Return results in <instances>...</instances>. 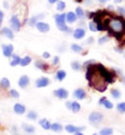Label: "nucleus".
<instances>
[{
	"label": "nucleus",
	"mask_w": 125,
	"mask_h": 135,
	"mask_svg": "<svg viewBox=\"0 0 125 135\" xmlns=\"http://www.w3.org/2000/svg\"><path fill=\"white\" fill-rule=\"evenodd\" d=\"M87 71H86V79L89 81V86L95 88L96 90L100 92L106 91L108 87V81L106 80L105 78L102 75V74L99 71L97 64L95 65L90 64L87 66Z\"/></svg>",
	"instance_id": "1"
},
{
	"label": "nucleus",
	"mask_w": 125,
	"mask_h": 135,
	"mask_svg": "<svg viewBox=\"0 0 125 135\" xmlns=\"http://www.w3.org/2000/svg\"><path fill=\"white\" fill-rule=\"evenodd\" d=\"M97 68H98L99 71L102 74V75L105 78L106 80L108 81V83H112V82H114L115 78H116V74H115L114 71H108V70L101 64H97Z\"/></svg>",
	"instance_id": "2"
},
{
	"label": "nucleus",
	"mask_w": 125,
	"mask_h": 135,
	"mask_svg": "<svg viewBox=\"0 0 125 135\" xmlns=\"http://www.w3.org/2000/svg\"><path fill=\"white\" fill-rule=\"evenodd\" d=\"M103 118H104V115H102L101 113L94 112V113H91L89 115V122H91L92 124L97 125L103 122Z\"/></svg>",
	"instance_id": "3"
},
{
	"label": "nucleus",
	"mask_w": 125,
	"mask_h": 135,
	"mask_svg": "<svg viewBox=\"0 0 125 135\" xmlns=\"http://www.w3.org/2000/svg\"><path fill=\"white\" fill-rule=\"evenodd\" d=\"M10 24H11V27H12V30H13V31H20L21 27H22V24H21L19 18H18L16 15H14V16H12V17H11Z\"/></svg>",
	"instance_id": "4"
},
{
	"label": "nucleus",
	"mask_w": 125,
	"mask_h": 135,
	"mask_svg": "<svg viewBox=\"0 0 125 135\" xmlns=\"http://www.w3.org/2000/svg\"><path fill=\"white\" fill-rule=\"evenodd\" d=\"M13 50H14V46L12 44H3L2 45L3 55L6 58H10L13 56Z\"/></svg>",
	"instance_id": "5"
},
{
	"label": "nucleus",
	"mask_w": 125,
	"mask_h": 135,
	"mask_svg": "<svg viewBox=\"0 0 125 135\" xmlns=\"http://www.w3.org/2000/svg\"><path fill=\"white\" fill-rule=\"evenodd\" d=\"M54 94L59 99H67L68 97V91L64 88H59L54 91Z\"/></svg>",
	"instance_id": "6"
},
{
	"label": "nucleus",
	"mask_w": 125,
	"mask_h": 135,
	"mask_svg": "<svg viewBox=\"0 0 125 135\" xmlns=\"http://www.w3.org/2000/svg\"><path fill=\"white\" fill-rule=\"evenodd\" d=\"M36 28L38 30L39 32H42V33H46L50 31V26L49 24H46V23H43V22H38L36 24Z\"/></svg>",
	"instance_id": "7"
},
{
	"label": "nucleus",
	"mask_w": 125,
	"mask_h": 135,
	"mask_svg": "<svg viewBox=\"0 0 125 135\" xmlns=\"http://www.w3.org/2000/svg\"><path fill=\"white\" fill-rule=\"evenodd\" d=\"M49 84H50V79L48 78H40L36 79V81H35V85L38 88L46 87Z\"/></svg>",
	"instance_id": "8"
},
{
	"label": "nucleus",
	"mask_w": 125,
	"mask_h": 135,
	"mask_svg": "<svg viewBox=\"0 0 125 135\" xmlns=\"http://www.w3.org/2000/svg\"><path fill=\"white\" fill-rule=\"evenodd\" d=\"M54 19L57 26L58 25L66 24V22H67V14H56L54 16Z\"/></svg>",
	"instance_id": "9"
},
{
	"label": "nucleus",
	"mask_w": 125,
	"mask_h": 135,
	"mask_svg": "<svg viewBox=\"0 0 125 135\" xmlns=\"http://www.w3.org/2000/svg\"><path fill=\"white\" fill-rule=\"evenodd\" d=\"M18 84L21 88H27L29 84V78L27 75H22L19 79Z\"/></svg>",
	"instance_id": "10"
},
{
	"label": "nucleus",
	"mask_w": 125,
	"mask_h": 135,
	"mask_svg": "<svg viewBox=\"0 0 125 135\" xmlns=\"http://www.w3.org/2000/svg\"><path fill=\"white\" fill-rule=\"evenodd\" d=\"M64 129H66L67 132H68V133H76V132H79L80 130L85 129V127L84 126L78 127V126H74V125H72V124H68V125H66Z\"/></svg>",
	"instance_id": "11"
},
{
	"label": "nucleus",
	"mask_w": 125,
	"mask_h": 135,
	"mask_svg": "<svg viewBox=\"0 0 125 135\" xmlns=\"http://www.w3.org/2000/svg\"><path fill=\"white\" fill-rule=\"evenodd\" d=\"M85 34H86V31L82 27H78L73 31V37L75 39H82L85 36Z\"/></svg>",
	"instance_id": "12"
},
{
	"label": "nucleus",
	"mask_w": 125,
	"mask_h": 135,
	"mask_svg": "<svg viewBox=\"0 0 125 135\" xmlns=\"http://www.w3.org/2000/svg\"><path fill=\"white\" fill-rule=\"evenodd\" d=\"M1 34L4 35L5 37H7V38H9V39H14V32L11 28H9V27H3V28L1 30Z\"/></svg>",
	"instance_id": "13"
},
{
	"label": "nucleus",
	"mask_w": 125,
	"mask_h": 135,
	"mask_svg": "<svg viewBox=\"0 0 125 135\" xmlns=\"http://www.w3.org/2000/svg\"><path fill=\"white\" fill-rule=\"evenodd\" d=\"M73 96H74L76 99H78V100H83V99L86 97V92H85L82 88H78V89H76V90L73 92Z\"/></svg>",
	"instance_id": "14"
},
{
	"label": "nucleus",
	"mask_w": 125,
	"mask_h": 135,
	"mask_svg": "<svg viewBox=\"0 0 125 135\" xmlns=\"http://www.w3.org/2000/svg\"><path fill=\"white\" fill-rule=\"evenodd\" d=\"M14 112L18 115H23L26 113V107L20 103H17V104L14 105Z\"/></svg>",
	"instance_id": "15"
},
{
	"label": "nucleus",
	"mask_w": 125,
	"mask_h": 135,
	"mask_svg": "<svg viewBox=\"0 0 125 135\" xmlns=\"http://www.w3.org/2000/svg\"><path fill=\"white\" fill-rule=\"evenodd\" d=\"M44 18V15L43 14H40V15H37V16H33V17L31 18V20H29V26L31 27H33V26H36L38 22H40L41 19H43Z\"/></svg>",
	"instance_id": "16"
},
{
	"label": "nucleus",
	"mask_w": 125,
	"mask_h": 135,
	"mask_svg": "<svg viewBox=\"0 0 125 135\" xmlns=\"http://www.w3.org/2000/svg\"><path fill=\"white\" fill-rule=\"evenodd\" d=\"M34 65H35V67L37 68V69L41 70L42 71H47L48 69H49V66H48L46 63H44V62H42V61H36Z\"/></svg>",
	"instance_id": "17"
},
{
	"label": "nucleus",
	"mask_w": 125,
	"mask_h": 135,
	"mask_svg": "<svg viewBox=\"0 0 125 135\" xmlns=\"http://www.w3.org/2000/svg\"><path fill=\"white\" fill-rule=\"evenodd\" d=\"M39 124H40L41 127L43 129H45V130L51 129V125H52L47 118H42V119H40V120H39Z\"/></svg>",
	"instance_id": "18"
},
{
	"label": "nucleus",
	"mask_w": 125,
	"mask_h": 135,
	"mask_svg": "<svg viewBox=\"0 0 125 135\" xmlns=\"http://www.w3.org/2000/svg\"><path fill=\"white\" fill-rule=\"evenodd\" d=\"M76 20H77V16H76L75 13H73V12H68V13H67V22H68V24H72Z\"/></svg>",
	"instance_id": "19"
},
{
	"label": "nucleus",
	"mask_w": 125,
	"mask_h": 135,
	"mask_svg": "<svg viewBox=\"0 0 125 135\" xmlns=\"http://www.w3.org/2000/svg\"><path fill=\"white\" fill-rule=\"evenodd\" d=\"M23 128L26 132L27 133H33L35 131V127H34L33 125H31V124H27V123H23Z\"/></svg>",
	"instance_id": "20"
},
{
	"label": "nucleus",
	"mask_w": 125,
	"mask_h": 135,
	"mask_svg": "<svg viewBox=\"0 0 125 135\" xmlns=\"http://www.w3.org/2000/svg\"><path fill=\"white\" fill-rule=\"evenodd\" d=\"M66 76H67V73H66V71H64V70H61V71H57V74H56V78H57L59 81H63L66 78Z\"/></svg>",
	"instance_id": "21"
},
{
	"label": "nucleus",
	"mask_w": 125,
	"mask_h": 135,
	"mask_svg": "<svg viewBox=\"0 0 125 135\" xmlns=\"http://www.w3.org/2000/svg\"><path fill=\"white\" fill-rule=\"evenodd\" d=\"M12 57H13V60H12V62L10 63L11 67H16V66L21 64L22 59L20 58V56H18V55H13Z\"/></svg>",
	"instance_id": "22"
},
{
	"label": "nucleus",
	"mask_w": 125,
	"mask_h": 135,
	"mask_svg": "<svg viewBox=\"0 0 125 135\" xmlns=\"http://www.w3.org/2000/svg\"><path fill=\"white\" fill-rule=\"evenodd\" d=\"M31 63V58L29 57V56H26L24 58L22 59L20 65L22 66V67H27V66H28Z\"/></svg>",
	"instance_id": "23"
},
{
	"label": "nucleus",
	"mask_w": 125,
	"mask_h": 135,
	"mask_svg": "<svg viewBox=\"0 0 125 135\" xmlns=\"http://www.w3.org/2000/svg\"><path fill=\"white\" fill-rule=\"evenodd\" d=\"M10 80L8 79V78H3L2 79H1V81H0V86L2 88H9L10 87Z\"/></svg>",
	"instance_id": "24"
},
{
	"label": "nucleus",
	"mask_w": 125,
	"mask_h": 135,
	"mask_svg": "<svg viewBox=\"0 0 125 135\" xmlns=\"http://www.w3.org/2000/svg\"><path fill=\"white\" fill-rule=\"evenodd\" d=\"M80 104L78 103V102H71V110L73 113H78V112L80 111Z\"/></svg>",
	"instance_id": "25"
},
{
	"label": "nucleus",
	"mask_w": 125,
	"mask_h": 135,
	"mask_svg": "<svg viewBox=\"0 0 125 135\" xmlns=\"http://www.w3.org/2000/svg\"><path fill=\"white\" fill-rule=\"evenodd\" d=\"M51 129L54 132H61L63 130V125L56 122V123H53L51 125Z\"/></svg>",
	"instance_id": "26"
},
{
	"label": "nucleus",
	"mask_w": 125,
	"mask_h": 135,
	"mask_svg": "<svg viewBox=\"0 0 125 135\" xmlns=\"http://www.w3.org/2000/svg\"><path fill=\"white\" fill-rule=\"evenodd\" d=\"M57 27L59 28V31H63V32H69V31H71V27H68L66 24L58 25Z\"/></svg>",
	"instance_id": "27"
},
{
	"label": "nucleus",
	"mask_w": 125,
	"mask_h": 135,
	"mask_svg": "<svg viewBox=\"0 0 125 135\" xmlns=\"http://www.w3.org/2000/svg\"><path fill=\"white\" fill-rule=\"evenodd\" d=\"M75 14H76V16H77L78 19H83L84 18V11L82 9L81 7H77L76 9H75Z\"/></svg>",
	"instance_id": "28"
},
{
	"label": "nucleus",
	"mask_w": 125,
	"mask_h": 135,
	"mask_svg": "<svg viewBox=\"0 0 125 135\" xmlns=\"http://www.w3.org/2000/svg\"><path fill=\"white\" fill-rule=\"evenodd\" d=\"M71 50L73 51V52H75V53H80V52H82V51H83V48H82L80 45L75 44V43L71 44Z\"/></svg>",
	"instance_id": "29"
},
{
	"label": "nucleus",
	"mask_w": 125,
	"mask_h": 135,
	"mask_svg": "<svg viewBox=\"0 0 125 135\" xmlns=\"http://www.w3.org/2000/svg\"><path fill=\"white\" fill-rule=\"evenodd\" d=\"M112 133H113V130L112 128H109V127L103 128L100 131V135H112Z\"/></svg>",
	"instance_id": "30"
},
{
	"label": "nucleus",
	"mask_w": 125,
	"mask_h": 135,
	"mask_svg": "<svg viewBox=\"0 0 125 135\" xmlns=\"http://www.w3.org/2000/svg\"><path fill=\"white\" fill-rule=\"evenodd\" d=\"M81 64L77 61H74L71 63V69L73 70V71H79V70H81Z\"/></svg>",
	"instance_id": "31"
},
{
	"label": "nucleus",
	"mask_w": 125,
	"mask_h": 135,
	"mask_svg": "<svg viewBox=\"0 0 125 135\" xmlns=\"http://www.w3.org/2000/svg\"><path fill=\"white\" fill-rule=\"evenodd\" d=\"M111 94H112V96L114 99H119V98H120V96H121V93H120V91H119V90H117V89H112Z\"/></svg>",
	"instance_id": "32"
},
{
	"label": "nucleus",
	"mask_w": 125,
	"mask_h": 135,
	"mask_svg": "<svg viewBox=\"0 0 125 135\" xmlns=\"http://www.w3.org/2000/svg\"><path fill=\"white\" fill-rule=\"evenodd\" d=\"M64 9H66V2L64 1H59L57 3V10L60 11V12H63Z\"/></svg>",
	"instance_id": "33"
},
{
	"label": "nucleus",
	"mask_w": 125,
	"mask_h": 135,
	"mask_svg": "<svg viewBox=\"0 0 125 135\" xmlns=\"http://www.w3.org/2000/svg\"><path fill=\"white\" fill-rule=\"evenodd\" d=\"M116 109H117V111H118L119 113L124 114V113H125V102H122V103H119V104H117V106H116Z\"/></svg>",
	"instance_id": "34"
},
{
	"label": "nucleus",
	"mask_w": 125,
	"mask_h": 135,
	"mask_svg": "<svg viewBox=\"0 0 125 135\" xmlns=\"http://www.w3.org/2000/svg\"><path fill=\"white\" fill-rule=\"evenodd\" d=\"M27 118L32 119V120H35V119L37 118V114H36L34 111H31L28 114H27Z\"/></svg>",
	"instance_id": "35"
},
{
	"label": "nucleus",
	"mask_w": 125,
	"mask_h": 135,
	"mask_svg": "<svg viewBox=\"0 0 125 135\" xmlns=\"http://www.w3.org/2000/svg\"><path fill=\"white\" fill-rule=\"evenodd\" d=\"M89 28H90V31H98L97 24H96L95 22H91V23L89 24Z\"/></svg>",
	"instance_id": "36"
},
{
	"label": "nucleus",
	"mask_w": 125,
	"mask_h": 135,
	"mask_svg": "<svg viewBox=\"0 0 125 135\" xmlns=\"http://www.w3.org/2000/svg\"><path fill=\"white\" fill-rule=\"evenodd\" d=\"M103 105H104V106H105L107 109H112V108H113V105H112V102L108 101V99H106L105 101H104Z\"/></svg>",
	"instance_id": "37"
},
{
	"label": "nucleus",
	"mask_w": 125,
	"mask_h": 135,
	"mask_svg": "<svg viewBox=\"0 0 125 135\" xmlns=\"http://www.w3.org/2000/svg\"><path fill=\"white\" fill-rule=\"evenodd\" d=\"M108 35H105V36L101 37V38L99 39L98 43L100 44V45H102V44L106 43V42H108Z\"/></svg>",
	"instance_id": "38"
},
{
	"label": "nucleus",
	"mask_w": 125,
	"mask_h": 135,
	"mask_svg": "<svg viewBox=\"0 0 125 135\" xmlns=\"http://www.w3.org/2000/svg\"><path fill=\"white\" fill-rule=\"evenodd\" d=\"M10 94L12 97H14V98H20V94H19V92L17 91V90H15V89H12L10 91Z\"/></svg>",
	"instance_id": "39"
},
{
	"label": "nucleus",
	"mask_w": 125,
	"mask_h": 135,
	"mask_svg": "<svg viewBox=\"0 0 125 135\" xmlns=\"http://www.w3.org/2000/svg\"><path fill=\"white\" fill-rule=\"evenodd\" d=\"M117 12H118L121 16H125V8L124 7H118V8H117Z\"/></svg>",
	"instance_id": "40"
},
{
	"label": "nucleus",
	"mask_w": 125,
	"mask_h": 135,
	"mask_svg": "<svg viewBox=\"0 0 125 135\" xmlns=\"http://www.w3.org/2000/svg\"><path fill=\"white\" fill-rule=\"evenodd\" d=\"M59 62H60V59H59V57H58V56H56V57L54 58V60H53V64L58 65V64H59Z\"/></svg>",
	"instance_id": "41"
},
{
	"label": "nucleus",
	"mask_w": 125,
	"mask_h": 135,
	"mask_svg": "<svg viewBox=\"0 0 125 135\" xmlns=\"http://www.w3.org/2000/svg\"><path fill=\"white\" fill-rule=\"evenodd\" d=\"M42 57L44 59H48V58H50V53H48V52H44L43 54H42Z\"/></svg>",
	"instance_id": "42"
},
{
	"label": "nucleus",
	"mask_w": 125,
	"mask_h": 135,
	"mask_svg": "<svg viewBox=\"0 0 125 135\" xmlns=\"http://www.w3.org/2000/svg\"><path fill=\"white\" fill-rule=\"evenodd\" d=\"M4 19V13L2 12V11L0 10V24L2 23V21H3Z\"/></svg>",
	"instance_id": "43"
},
{
	"label": "nucleus",
	"mask_w": 125,
	"mask_h": 135,
	"mask_svg": "<svg viewBox=\"0 0 125 135\" xmlns=\"http://www.w3.org/2000/svg\"><path fill=\"white\" fill-rule=\"evenodd\" d=\"M60 0H48V2L50 4H55V3H58Z\"/></svg>",
	"instance_id": "44"
},
{
	"label": "nucleus",
	"mask_w": 125,
	"mask_h": 135,
	"mask_svg": "<svg viewBox=\"0 0 125 135\" xmlns=\"http://www.w3.org/2000/svg\"><path fill=\"white\" fill-rule=\"evenodd\" d=\"M92 42H93V37H89L87 39V41H86L87 44H90V43H92Z\"/></svg>",
	"instance_id": "45"
},
{
	"label": "nucleus",
	"mask_w": 125,
	"mask_h": 135,
	"mask_svg": "<svg viewBox=\"0 0 125 135\" xmlns=\"http://www.w3.org/2000/svg\"><path fill=\"white\" fill-rule=\"evenodd\" d=\"M66 106H67V108L71 110V102H67V103H66Z\"/></svg>",
	"instance_id": "46"
},
{
	"label": "nucleus",
	"mask_w": 125,
	"mask_h": 135,
	"mask_svg": "<svg viewBox=\"0 0 125 135\" xmlns=\"http://www.w3.org/2000/svg\"><path fill=\"white\" fill-rule=\"evenodd\" d=\"M106 99H107L106 97H103V98H101V99H100V101H99V104L103 105V103H104V101H105Z\"/></svg>",
	"instance_id": "47"
},
{
	"label": "nucleus",
	"mask_w": 125,
	"mask_h": 135,
	"mask_svg": "<svg viewBox=\"0 0 125 135\" xmlns=\"http://www.w3.org/2000/svg\"><path fill=\"white\" fill-rule=\"evenodd\" d=\"M115 3H120V2H122V0H114Z\"/></svg>",
	"instance_id": "48"
},
{
	"label": "nucleus",
	"mask_w": 125,
	"mask_h": 135,
	"mask_svg": "<svg viewBox=\"0 0 125 135\" xmlns=\"http://www.w3.org/2000/svg\"><path fill=\"white\" fill-rule=\"evenodd\" d=\"M74 135H83V134H82V133H80V132H76Z\"/></svg>",
	"instance_id": "49"
},
{
	"label": "nucleus",
	"mask_w": 125,
	"mask_h": 135,
	"mask_svg": "<svg viewBox=\"0 0 125 135\" xmlns=\"http://www.w3.org/2000/svg\"><path fill=\"white\" fill-rule=\"evenodd\" d=\"M75 1H76V2H78V3H81L83 0H75Z\"/></svg>",
	"instance_id": "50"
},
{
	"label": "nucleus",
	"mask_w": 125,
	"mask_h": 135,
	"mask_svg": "<svg viewBox=\"0 0 125 135\" xmlns=\"http://www.w3.org/2000/svg\"><path fill=\"white\" fill-rule=\"evenodd\" d=\"M99 1H101V2H106V1H108V0H99Z\"/></svg>",
	"instance_id": "51"
},
{
	"label": "nucleus",
	"mask_w": 125,
	"mask_h": 135,
	"mask_svg": "<svg viewBox=\"0 0 125 135\" xmlns=\"http://www.w3.org/2000/svg\"><path fill=\"white\" fill-rule=\"evenodd\" d=\"M93 135H98V134H97V133H94V134H93Z\"/></svg>",
	"instance_id": "52"
},
{
	"label": "nucleus",
	"mask_w": 125,
	"mask_h": 135,
	"mask_svg": "<svg viewBox=\"0 0 125 135\" xmlns=\"http://www.w3.org/2000/svg\"><path fill=\"white\" fill-rule=\"evenodd\" d=\"M90 1H91V0H90Z\"/></svg>",
	"instance_id": "53"
}]
</instances>
